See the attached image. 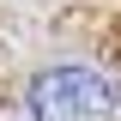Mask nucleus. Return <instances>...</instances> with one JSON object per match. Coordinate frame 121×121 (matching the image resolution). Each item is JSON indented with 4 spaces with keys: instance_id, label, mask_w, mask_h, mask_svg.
Listing matches in <instances>:
<instances>
[{
    "instance_id": "nucleus-1",
    "label": "nucleus",
    "mask_w": 121,
    "mask_h": 121,
    "mask_svg": "<svg viewBox=\"0 0 121 121\" xmlns=\"http://www.w3.org/2000/svg\"><path fill=\"white\" fill-rule=\"evenodd\" d=\"M30 121H109L115 91L91 67H43L30 79Z\"/></svg>"
}]
</instances>
